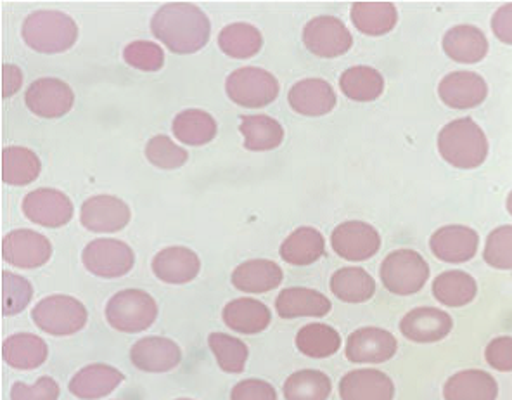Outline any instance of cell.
<instances>
[{"instance_id": "1", "label": "cell", "mask_w": 512, "mask_h": 400, "mask_svg": "<svg viewBox=\"0 0 512 400\" xmlns=\"http://www.w3.org/2000/svg\"><path fill=\"white\" fill-rule=\"evenodd\" d=\"M154 37L177 54H191L208 44L212 25L198 6L172 2L161 6L151 21Z\"/></svg>"}, {"instance_id": "2", "label": "cell", "mask_w": 512, "mask_h": 400, "mask_svg": "<svg viewBox=\"0 0 512 400\" xmlns=\"http://www.w3.org/2000/svg\"><path fill=\"white\" fill-rule=\"evenodd\" d=\"M438 151L448 165L473 170L487 160L488 139L473 118H457L440 130Z\"/></svg>"}, {"instance_id": "3", "label": "cell", "mask_w": 512, "mask_h": 400, "mask_svg": "<svg viewBox=\"0 0 512 400\" xmlns=\"http://www.w3.org/2000/svg\"><path fill=\"white\" fill-rule=\"evenodd\" d=\"M26 46L42 54L68 51L78 39V26L68 14L59 11H37L23 23Z\"/></svg>"}, {"instance_id": "4", "label": "cell", "mask_w": 512, "mask_h": 400, "mask_svg": "<svg viewBox=\"0 0 512 400\" xmlns=\"http://www.w3.org/2000/svg\"><path fill=\"white\" fill-rule=\"evenodd\" d=\"M158 317V305L142 290L118 291L106 304V321L116 331L134 335L153 326Z\"/></svg>"}, {"instance_id": "5", "label": "cell", "mask_w": 512, "mask_h": 400, "mask_svg": "<svg viewBox=\"0 0 512 400\" xmlns=\"http://www.w3.org/2000/svg\"><path fill=\"white\" fill-rule=\"evenodd\" d=\"M429 274L431 269L426 259L410 248L395 250L386 255L379 269L384 288L400 297H409L423 290L424 284L428 283Z\"/></svg>"}, {"instance_id": "6", "label": "cell", "mask_w": 512, "mask_h": 400, "mask_svg": "<svg viewBox=\"0 0 512 400\" xmlns=\"http://www.w3.org/2000/svg\"><path fill=\"white\" fill-rule=\"evenodd\" d=\"M33 323L52 336H70L85 328L89 312L80 300L70 295H51L32 310Z\"/></svg>"}, {"instance_id": "7", "label": "cell", "mask_w": 512, "mask_h": 400, "mask_svg": "<svg viewBox=\"0 0 512 400\" xmlns=\"http://www.w3.org/2000/svg\"><path fill=\"white\" fill-rule=\"evenodd\" d=\"M225 91L227 96L231 97V101L239 106L263 108L276 101V97L279 96V82L270 71L255 66H244L232 71L225 82Z\"/></svg>"}, {"instance_id": "8", "label": "cell", "mask_w": 512, "mask_h": 400, "mask_svg": "<svg viewBox=\"0 0 512 400\" xmlns=\"http://www.w3.org/2000/svg\"><path fill=\"white\" fill-rule=\"evenodd\" d=\"M85 269L97 278H122L132 271L135 253L120 239L101 238L90 241L82 253Z\"/></svg>"}, {"instance_id": "9", "label": "cell", "mask_w": 512, "mask_h": 400, "mask_svg": "<svg viewBox=\"0 0 512 400\" xmlns=\"http://www.w3.org/2000/svg\"><path fill=\"white\" fill-rule=\"evenodd\" d=\"M303 44L319 58H338L350 51L352 33L336 16H317L303 28Z\"/></svg>"}, {"instance_id": "10", "label": "cell", "mask_w": 512, "mask_h": 400, "mask_svg": "<svg viewBox=\"0 0 512 400\" xmlns=\"http://www.w3.org/2000/svg\"><path fill=\"white\" fill-rule=\"evenodd\" d=\"M334 253L348 262H364L379 252L381 236L362 220H346L331 234Z\"/></svg>"}, {"instance_id": "11", "label": "cell", "mask_w": 512, "mask_h": 400, "mask_svg": "<svg viewBox=\"0 0 512 400\" xmlns=\"http://www.w3.org/2000/svg\"><path fill=\"white\" fill-rule=\"evenodd\" d=\"M2 257L14 267L37 269L51 260V241L37 231L16 229L4 236Z\"/></svg>"}, {"instance_id": "12", "label": "cell", "mask_w": 512, "mask_h": 400, "mask_svg": "<svg viewBox=\"0 0 512 400\" xmlns=\"http://www.w3.org/2000/svg\"><path fill=\"white\" fill-rule=\"evenodd\" d=\"M397 338L383 328H360L346 338V359L355 364H383L397 354Z\"/></svg>"}, {"instance_id": "13", "label": "cell", "mask_w": 512, "mask_h": 400, "mask_svg": "<svg viewBox=\"0 0 512 400\" xmlns=\"http://www.w3.org/2000/svg\"><path fill=\"white\" fill-rule=\"evenodd\" d=\"M25 103L33 115L61 118L70 113L75 96L70 85L58 78H39L26 91Z\"/></svg>"}, {"instance_id": "14", "label": "cell", "mask_w": 512, "mask_h": 400, "mask_svg": "<svg viewBox=\"0 0 512 400\" xmlns=\"http://www.w3.org/2000/svg\"><path fill=\"white\" fill-rule=\"evenodd\" d=\"M73 203L58 189L42 188L28 193L23 200V213L39 226L63 227L73 219Z\"/></svg>"}, {"instance_id": "15", "label": "cell", "mask_w": 512, "mask_h": 400, "mask_svg": "<svg viewBox=\"0 0 512 400\" xmlns=\"http://www.w3.org/2000/svg\"><path fill=\"white\" fill-rule=\"evenodd\" d=\"M130 217L127 203L109 194L92 196L84 201L80 212L82 226L92 233H118L128 226Z\"/></svg>"}, {"instance_id": "16", "label": "cell", "mask_w": 512, "mask_h": 400, "mask_svg": "<svg viewBox=\"0 0 512 400\" xmlns=\"http://www.w3.org/2000/svg\"><path fill=\"white\" fill-rule=\"evenodd\" d=\"M480 246V236L468 226L450 224L433 233L429 248L436 259L447 264H464L474 259Z\"/></svg>"}, {"instance_id": "17", "label": "cell", "mask_w": 512, "mask_h": 400, "mask_svg": "<svg viewBox=\"0 0 512 400\" xmlns=\"http://www.w3.org/2000/svg\"><path fill=\"white\" fill-rule=\"evenodd\" d=\"M438 96L452 110H471L487 99L488 85L474 71H454L438 84Z\"/></svg>"}, {"instance_id": "18", "label": "cell", "mask_w": 512, "mask_h": 400, "mask_svg": "<svg viewBox=\"0 0 512 400\" xmlns=\"http://www.w3.org/2000/svg\"><path fill=\"white\" fill-rule=\"evenodd\" d=\"M454 321L445 310L436 307H416L400 321L402 335L414 343H435L450 335Z\"/></svg>"}, {"instance_id": "19", "label": "cell", "mask_w": 512, "mask_h": 400, "mask_svg": "<svg viewBox=\"0 0 512 400\" xmlns=\"http://www.w3.org/2000/svg\"><path fill=\"white\" fill-rule=\"evenodd\" d=\"M130 361L144 373H167L182 362V350L165 336H146L130 349Z\"/></svg>"}, {"instance_id": "20", "label": "cell", "mask_w": 512, "mask_h": 400, "mask_svg": "<svg viewBox=\"0 0 512 400\" xmlns=\"http://www.w3.org/2000/svg\"><path fill=\"white\" fill-rule=\"evenodd\" d=\"M341 400H393L395 385L378 369H355L340 381Z\"/></svg>"}, {"instance_id": "21", "label": "cell", "mask_w": 512, "mask_h": 400, "mask_svg": "<svg viewBox=\"0 0 512 400\" xmlns=\"http://www.w3.org/2000/svg\"><path fill=\"white\" fill-rule=\"evenodd\" d=\"M291 108L305 117H322L334 110L336 94L322 78H305L296 82L288 96Z\"/></svg>"}, {"instance_id": "22", "label": "cell", "mask_w": 512, "mask_h": 400, "mask_svg": "<svg viewBox=\"0 0 512 400\" xmlns=\"http://www.w3.org/2000/svg\"><path fill=\"white\" fill-rule=\"evenodd\" d=\"M201 262L196 253L186 246H170L156 253L153 272L156 278L168 284H187L198 278Z\"/></svg>"}, {"instance_id": "23", "label": "cell", "mask_w": 512, "mask_h": 400, "mask_svg": "<svg viewBox=\"0 0 512 400\" xmlns=\"http://www.w3.org/2000/svg\"><path fill=\"white\" fill-rule=\"evenodd\" d=\"M123 380L125 376L120 369L109 364H89L71 378L68 388L78 399L97 400L115 392Z\"/></svg>"}, {"instance_id": "24", "label": "cell", "mask_w": 512, "mask_h": 400, "mask_svg": "<svg viewBox=\"0 0 512 400\" xmlns=\"http://www.w3.org/2000/svg\"><path fill=\"white\" fill-rule=\"evenodd\" d=\"M443 52L462 65L480 63L488 54V39L478 26H452L442 40Z\"/></svg>"}, {"instance_id": "25", "label": "cell", "mask_w": 512, "mask_h": 400, "mask_svg": "<svg viewBox=\"0 0 512 400\" xmlns=\"http://www.w3.org/2000/svg\"><path fill=\"white\" fill-rule=\"evenodd\" d=\"M499 385L481 369H464L448 378L443 387L445 400H497Z\"/></svg>"}, {"instance_id": "26", "label": "cell", "mask_w": 512, "mask_h": 400, "mask_svg": "<svg viewBox=\"0 0 512 400\" xmlns=\"http://www.w3.org/2000/svg\"><path fill=\"white\" fill-rule=\"evenodd\" d=\"M277 314L282 319L296 317H324L331 312V300L317 290L310 288H286L276 300Z\"/></svg>"}, {"instance_id": "27", "label": "cell", "mask_w": 512, "mask_h": 400, "mask_svg": "<svg viewBox=\"0 0 512 400\" xmlns=\"http://www.w3.org/2000/svg\"><path fill=\"white\" fill-rule=\"evenodd\" d=\"M224 323L241 335H258L269 328L272 314L267 305L255 298H236L225 305Z\"/></svg>"}, {"instance_id": "28", "label": "cell", "mask_w": 512, "mask_h": 400, "mask_svg": "<svg viewBox=\"0 0 512 400\" xmlns=\"http://www.w3.org/2000/svg\"><path fill=\"white\" fill-rule=\"evenodd\" d=\"M284 272L281 267L267 259L248 260L237 265L232 272V284L244 293H267L276 290L282 283Z\"/></svg>"}, {"instance_id": "29", "label": "cell", "mask_w": 512, "mask_h": 400, "mask_svg": "<svg viewBox=\"0 0 512 400\" xmlns=\"http://www.w3.org/2000/svg\"><path fill=\"white\" fill-rule=\"evenodd\" d=\"M2 354H4V361L11 368L30 371V369L40 368L47 361L49 349L40 336L32 333H18L6 338Z\"/></svg>"}, {"instance_id": "30", "label": "cell", "mask_w": 512, "mask_h": 400, "mask_svg": "<svg viewBox=\"0 0 512 400\" xmlns=\"http://www.w3.org/2000/svg\"><path fill=\"white\" fill-rule=\"evenodd\" d=\"M326 252L324 236L314 227H298L281 245V257L291 265H312Z\"/></svg>"}, {"instance_id": "31", "label": "cell", "mask_w": 512, "mask_h": 400, "mask_svg": "<svg viewBox=\"0 0 512 400\" xmlns=\"http://www.w3.org/2000/svg\"><path fill=\"white\" fill-rule=\"evenodd\" d=\"M331 291L346 304H364L376 293V281L362 267H343L331 278Z\"/></svg>"}, {"instance_id": "32", "label": "cell", "mask_w": 512, "mask_h": 400, "mask_svg": "<svg viewBox=\"0 0 512 400\" xmlns=\"http://www.w3.org/2000/svg\"><path fill=\"white\" fill-rule=\"evenodd\" d=\"M352 21L357 30L365 35H386L397 25V7L391 2H355L352 6Z\"/></svg>"}, {"instance_id": "33", "label": "cell", "mask_w": 512, "mask_h": 400, "mask_svg": "<svg viewBox=\"0 0 512 400\" xmlns=\"http://www.w3.org/2000/svg\"><path fill=\"white\" fill-rule=\"evenodd\" d=\"M433 295L447 307H466L478 295V284L464 271H445L433 281Z\"/></svg>"}, {"instance_id": "34", "label": "cell", "mask_w": 512, "mask_h": 400, "mask_svg": "<svg viewBox=\"0 0 512 400\" xmlns=\"http://www.w3.org/2000/svg\"><path fill=\"white\" fill-rule=\"evenodd\" d=\"M340 87L348 99L369 103L383 94L384 78L371 66H353L341 75Z\"/></svg>"}, {"instance_id": "35", "label": "cell", "mask_w": 512, "mask_h": 400, "mask_svg": "<svg viewBox=\"0 0 512 400\" xmlns=\"http://www.w3.org/2000/svg\"><path fill=\"white\" fill-rule=\"evenodd\" d=\"M241 134L244 137V148L250 151H270L281 146L284 129L276 118L267 115H251L241 118Z\"/></svg>"}, {"instance_id": "36", "label": "cell", "mask_w": 512, "mask_h": 400, "mask_svg": "<svg viewBox=\"0 0 512 400\" xmlns=\"http://www.w3.org/2000/svg\"><path fill=\"white\" fill-rule=\"evenodd\" d=\"M218 46L231 58L248 59L260 52L263 37L260 30L250 23H232L218 35Z\"/></svg>"}, {"instance_id": "37", "label": "cell", "mask_w": 512, "mask_h": 400, "mask_svg": "<svg viewBox=\"0 0 512 400\" xmlns=\"http://www.w3.org/2000/svg\"><path fill=\"white\" fill-rule=\"evenodd\" d=\"M42 170L39 156L32 149L13 146L2 151V175L11 186H26L37 181Z\"/></svg>"}, {"instance_id": "38", "label": "cell", "mask_w": 512, "mask_h": 400, "mask_svg": "<svg viewBox=\"0 0 512 400\" xmlns=\"http://www.w3.org/2000/svg\"><path fill=\"white\" fill-rule=\"evenodd\" d=\"M296 347L307 357L326 359L340 350L341 336L329 324H307L296 335Z\"/></svg>"}, {"instance_id": "39", "label": "cell", "mask_w": 512, "mask_h": 400, "mask_svg": "<svg viewBox=\"0 0 512 400\" xmlns=\"http://www.w3.org/2000/svg\"><path fill=\"white\" fill-rule=\"evenodd\" d=\"M173 134L189 146H203L217 136V122L206 111L186 110L173 120Z\"/></svg>"}, {"instance_id": "40", "label": "cell", "mask_w": 512, "mask_h": 400, "mask_svg": "<svg viewBox=\"0 0 512 400\" xmlns=\"http://www.w3.org/2000/svg\"><path fill=\"white\" fill-rule=\"evenodd\" d=\"M333 390L329 376L317 369H301L284 383L286 400H327Z\"/></svg>"}, {"instance_id": "41", "label": "cell", "mask_w": 512, "mask_h": 400, "mask_svg": "<svg viewBox=\"0 0 512 400\" xmlns=\"http://www.w3.org/2000/svg\"><path fill=\"white\" fill-rule=\"evenodd\" d=\"M208 345L222 371L231 375L243 373L250 355L248 345L243 340L227 333H212L208 336Z\"/></svg>"}, {"instance_id": "42", "label": "cell", "mask_w": 512, "mask_h": 400, "mask_svg": "<svg viewBox=\"0 0 512 400\" xmlns=\"http://www.w3.org/2000/svg\"><path fill=\"white\" fill-rule=\"evenodd\" d=\"M33 288L28 279L4 271L2 274V312L4 316H16L32 302Z\"/></svg>"}, {"instance_id": "43", "label": "cell", "mask_w": 512, "mask_h": 400, "mask_svg": "<svg viewBox=\"0 0 512 400\" xmlns=\"http://www.w3.org/2000/svg\"><path fill=\"white\" fill-rule=\"evenodd\" d=\"M483 260L493 269L512 271V226H500L488 234Z\"/></svg>"}, {"instance_id": "44", "label": "cell", "mask_w": 512, "mask_h": 400, "mask_svg": "<svg viewBox=\"0 0 512 400\" xmlns=\"http://www.w3.org/2000/svg\"><path fill=\"white\" fill-rule=\"evenodd\" d=\"M146 156L154 167L167 168V170L186 165L187 158H189L186 149L177 146L167 136H154L146 146Z\"/></svg>"}, {"instance_id": "45", "label": "cell", "mask_w": 512, "mask_h": 400, "mask_svg": "<svg viewBox=\"0 0 512 400\" xmlns=\"http://www.w3.org/2000/svg\"><path fill=\"white\" fill-rule=\"evenodd\" d=\"M123 59L137 70L158 71L165 65V52L154 42L139 40L125 47Z\"/></svg>"}, {"instance_id": "46", "label": "cell", "mask_w": 512, "mask_h": 400, "mask_svg": "<svg viewBox=\"0 0 512 400\" xmlns=\"http://www.w3.org/2000/svg\"><path fill=\"white\" fill-rule=\"evenodd\" d=\"M59 394L58 381L51 376H42L33 385L16 381L11 388V400H58Z\"/></svg>"}, {"instance_id": "47", "label": "cell", "mask_w": 512, "mask_h": 400, "mask_svg": "<svg viewBox=\"0 0 512 400\" xmlns=\"http://www.w3.org/2000/svg\"><path fill=\"white\" fill-rule=\"evenodd\" d=\"M485 359H487L488 366L495 371H500V373L512 371V336L493 338L485 349Z\"/></svg>"}, {"instance_id": "48", "label": "cell", "mask_w": 512, "mask_h": 400, "mask_svg": "<svg viewBox=\"0 0 512 400\" xmlns=\"http://www.w3.org/2000/svg\"><path fill=\"white\" fill-rule=\"evenodd\" d=\"M231 400H277V392L267 381L251 378L232 388Z\"/></svg>"}, {"instance_id": "49", "label": "cell", "mask_w": 512, "mask_h": 400, "mask_svg": "<svg viewBox=\"0 0 512 400\" xmlns=\"http://www.w3.org/2000/svg\"><path fill=\"white\" fill-rule=\"evenodd\" d=\"M492 32L500 42L512 46V2L504 4L493 13Z\"/></svg>"}, {"instance_id": "50", "label": "cell", "mask_w": 512, "mask_h": 400, "mask_svg": "<svg viewBox=\"0 0 512 400\" xmlns=\"http://www.w3.org/2000/svg\"><path fill=\"white\" fill-rule=\"evenodd\" d=\"M2 89H4V97H11L20 91L23 84V73L18 66L4 65L2 68Z\"/></svg>"}, {"instance_id": "51", "label": "cell", "mask_w": 512, "mask_h": 400, "mask_svg": "<svg viewBox=\"0 0 512 400\" xmlns=\"http://www.w3.org/2000/svg\"><path fill=\"white\" fill-rule=\"evenodd\" d=\"M506 207L507 212L511 213L512 215V191L509 193V196H507Z\"/></svg>"}, {"instance_id": "52", "label": "cell", "mask_w": 512, "mask_h": 400, "mask_svg": "<svg viewBox=\"0 0 512 400\" xmlns=\"http://www.w3.org/2000/svg\"><path fill=\"white\" fill-rule=\"evenodd\" d=\"M177 400H192V399H177Z\"/></svg>"}]
</instances>
